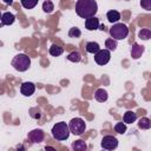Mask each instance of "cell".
Instances as JSON below:
<instances>
[{
    "label": "cell",
    "mask_w": 151,
    "mask_h": 151,
    "mask_svg": "<svg viewBox=\"0 0 151 151\" xmlns=\"http://www.w3.org/2000/svg\"><path fill=\"white\" fill-rule=\"evenodd\" d=\"M97 11L98 5L96 0H78L76 2V13L83 19L94 17Z\"/></svg>",
    "instance_id": "obj_1"
},
{
    "label": "cell",
    "mask_w": 151,
    "mask_h": 151,
    "mask_svg": "<svg viewBox=\"0 0 151 151\" xmlns=\"http://www.w3.org/2000/svg\"><path fill=\"white\" fill-rule=\"evenodd\" d=\"M52 136L57 140H66L70 137V129L65 122H59L52 127Z\"/></svg>",
    "instance_id": "obj_2"
},
{
    "label": "cell",
    "mask_w": 151,
    "mask_h": 151,
    "mask_svg": "<svg viewBox=\"0 0 151 151\" xmlns=\"http://www.w3.org/2000/svg\"><path fill=\"white\" fill-rule=\"evenodd\" d=\"M12 66L19 71V72H25L31 66V59L28 55L24 54V53H20V54H17L13 60H12Z\"/></svg>",
    "instance_id": "obj_3"
},
{
    "label": "cell",
    "mask_w": 151,
    "mask_h": 151,
    "mask_svg": "<svg viewBox=\"0 0 151 151\" xmlns=\"http://www.w3.org/2000/svg\"><path fill=\"white\" fill-rule=\"evenodd\" d=\"M129 34V28L124 24H114L110 28V35L114 40H123L127 37Z\"/></svg>",
    "instance_id": "obj_4"
},
{
    "label": "cell",
    "mask_w": 151,
    "mask_h": 151,
    "mask_svg": "<svg viewBox=\"0 0 151 151\" xmlns=\"http://www.w3.org/2000/svg\"><path fill=\"white\" fill-rule=\"evenodd\" d=\"M68 129H70L71 133L80 136L85 131L86 124H85L84 119H81V118H72L71 122L68 123Z\"/></svg>",
    "instance_id": "obj_5"
},
{
    "label": "cell",
    "mask_w": 151,
    "mask_h": 151,
    "mask_svg": "<svg viewBox=\"0 0 151 151\" xmlns=\"http://www.w3.org/2000/svg\"><path fill=\"white\" fill-rule=\"evenodd\" d=\"M111 53L109 50H99L97 53H94V61L98 65H105L110 61Z\"/></svg>",
    "instance_id": "obj_6"
},
{
    "label": "cell",
    "mask_w": 151,
    "mask_h": 151,
    "mask_svg": "<svg viewBox=\"0 0 151 151\" xmlns=\"http://www.w3.org/2000/svg\"><path fill=\"white\" fill-rule=\"evenodd\" d=\"M100 144L101 147L105 150H113L118 146V139L113 136H104Z\"/></svg>",
    "instance_id": "obj_7"
},
{
    "label": "cell",
    "mask_w": 151,
    "mask_h": 151,
    "mask_svg": "<svg viewBox=\"0 0 151 151\" xmlns=\"http://www.w3.org/2000/svg\"><path fill=\"white\" fill-rule=\"evenodd\" d=\"M28 139L32 142V143H37V144H39V143H41L42 140H44V138H45V133H44V131L41 130V129H34V130H32L31 132H28Z\"/></svg>",
    "instance_id": "obj_8"
},
{
    "label": "cell",
    "mask_w": 151,
    "mask_h": 151,
    "mask_svg": "<svg viewBox=\"0 0 151 151\" xmlns=\"http://www.w3.org/2000/svg\"><path fill=\"white\" fill-rule=\"evenodd\" d=\"M34 91H35V85H34L33 83H31V81H25V83H22L21 86H20V92H21V94H24L25 97L32 96V94L34 93Z\"/></svg>",
    "instance_id": "obj_9"
},
{
    "label": "cell",
    "mask_w": 151,
    "mask_h": 151,
    "mask_svg": "<svg viewBox=\"0 0 151 151\" xmlns=\"http://www.w3.org/2000/svg\"><path fill=\"white\" fill-rule=\"evenodd\" d=\"M98 26H99V19L96 18V17H90V18H87L85 20V27L88 31L98 29Z\"/></svg>",
    "instance_id": "obj_10"
},
{
    "label": "cell",
    "mask_w": 151,
    "mask_h": 151,
    "mask_svg": "<svg viewBox=\"0 0 151 151\" xmlns=\"http://www.w3.org/2000/svg\"><path fill=\"white\" fill-rule=\"evenodd\" d=\"M143 53H144V46L134 42L132 45V48H131V57L133 59H138L139 57H142Z\"/></svg>",
    "instance_id": "obj_11"
},
{
    "label": "cell",
    "mask_w": 151,
    "mask_h": 151,
    "mask_svg": "<svg viewBox=\"0 0 151 151\" xmlns=\"http://www.w3.org/2000/svg\"><path fill=\"white\" fill-rule=\"evenodd\" d=\"M15 20V15L13 13H9V12H5L2 15H1V24L0 26H5V25H12Z\"/></svg>",
    "instance_id": "obj_12"
},
{
    "label": "cell",
    "mask_w": 151,
    "mask_h": 151,
    "mask_svg": "<svg viewBox=\"0 0 151 151\" xmlns=\"http://www.w3.org/2000/svg\"><path fill=\"white\" fill-rule=\"evenodd\" d=\"M107 92L104 90V88H98L96 92H94V98L98 100V101H100V103H104V101H106L107 100Z\"/></svg>",
    "instance_id": "obj_13"
},
{
    "label": "cell",
    "mask_w": 151,
    "mask_h": 151,
    "mask_svg": "<svg viewBox=\"0 0 151 151\" xmlns=\"http://www.w3.org/2000/svg\"><path fill=\"white\" fill-rule=\"evenodd\" d=\"M136 119H137V113H134L133 111H126L124 113L123 120H124L125 124H132Z\"/></svg>",
    "instance_id": "obj_14"
},
{
    "label": "cell",
    "mask_w": 151,
    "mask_h": 151,
    "mask_svg": "<svg viewBox=\"0 0 151 151\" xmlns=\"http://www.w3.org/2000/svg\"><path fill=\"white\" fill-rule=\"evenodd\" d=\"M106 18H107V20H109L111 24H114V22H117V21L120 19V14H119V12L112 9V11H109V12H107Z\"/></svg>",
    "instance_id": "obj_15"
},
{
    "label": "cell",
    "mask_w": 151,
    "mask_h": 151,
    "mask_svg": "<svg viewBox=\"0 0 151 151\" xmlns=\"http://www.w3.org/2000/svg\"><path fill=\"white\" fill-rule=\"evenodd\" d=\"M85 48H86V51H87L88 53H92V54L97 53V52L100 50L99 44H98V42H96V41H88V42L86 44Z\"/></svg>",
    "instance_id": "obj_16"
},
{
    "label": "cell",
    "mask_w": 151,
    "mask_h": 151,
    "mask_svg": "<svg viewBox=\"0 0 151 151\" xmlns=\"http://www.w3.org/2000/svg\"><path fill=\"white\" fill-rule=\"evenodd\" d=\"M72 149L76 150V151H85L87 149V145L84 140L79 139V140H76L72 143Z\"/></svg>",
    "instance_id": "obj_17"
},
{
    "label": "cell",
    "mask_w": 151,
    "mask_h": 151,
    "mask_svg": "<svg viewBox=\"0 0 151 151\" xmlns=\"http://www.w3.org/2000/svg\"><path fill=\"white\" fill-rule=\"evenodd\" d=\"M63 52H64V48L61 46H59V45L53 44L50 47V54L53 55V57H59L60 54H63Z\"/></svg>",
    "instance_id": "obj_18"
},
{
    "label": "cell",
    "mask_w": 151,
    "mask_h": 151,
    "mask_svg": "<svg viewBox=\"0 0 151 151\" xmlns=\"http://www.w3.org/2000/svg\"><path fill=\"white\" fill-rule=\"evenodd\" d=\"M138 127L139 129H143V130H149L151 127V120L146 117H143L139 119L138 122Z\"/></svg>",
    "instance_id": "obj_19"
},
{
    "label": "cell",
    "mask_w": 151,
    "mask_h": 151,
    "mask_svg": "<svg viewBox=\"0 0 151 151\" xmlns=\"http://www.w3.org/2000/svg\"><path fill=\"white\" fill-rule=\"evenodd\" d=\"M67 59L72 63H79L81 60V54L78 52V51H73L71 52L68 55H67Z\"/></svg>",
    "instance_id": "obj_20"
},
{
    "label": "cell",
    "mask_w": 151,
    "mask_h": 151,
    "mask_svg": "<svg viewBox=\"0 0 151 151\" xmlns=\"http://www.w3.org/2000/svg\"><path fill=\"white\" fill-rule=\"evenodd\" d=\"M21 5L24 8L26 9H31V8H34L38 4V0H20Z\"/></svg>",
    "instance_id": "obj_21"
},
{
    "label": "cell",
    "mask_w": 151,
    "mask_h": 151,
    "mask_svg": "<svg viewBox=\"0 0 151 151\" xmlns=\"http://www.w3.org/2000/svg\"><path fill=\"white\" fill-rule=\"evenodd\" d=\"M42 9H44L45 13H52L53 9H54V5H53V2L50 1V0H45L44 4H42Z\"/></svg>",
    "instance_id": "obj_22"
},
{
    "label": "cell",
    "mask_w": 151,
    "mask_h": 151,
    "mask_svg": "<svg viewBox=\"0 0 151 151\" xmlns=\"http://www.w3.org/2000/svg\"><path fill=\"white\" fill-rule=\"evenodd\" d=\"M138 38H139V39H143V40H149V39L151 38V31H150L149 28H144V29L139 31Z\"/></svg>",
    "instance_id": "obj_23"
},
{
    "label": "cell",
    "mask_w": 151,
    "mask_h": 151,
    "mask_svg": "<svg viewBox=\"0 0 151 151\" xmlns=\"http://www.w3.org/2000/svg\"><path fill=\"white\" fill-rule=\"evenodd\" d=\"M105 46L107 47L106 50H109V51H114L116 48H117V40H114V39H106L105 40Z\"/></svg>",
    "instance_id": "obj_24"
},
{
    "label": "cell",
    "mask_w": 151,
    "mask_h": 151,
    "mask_svg": "<svg viewBox=\"0 0 151 151\" xmlns=\"http://www.w3.org/2000/svg\"><path fill=\"white\" fill-rule=\"evenodd\" d=\"M114 131H116L117 133H119V134L125 133V132H126V125H125V123H123V122L117 123V124L114 125Z\"/></svg>",
    "instance_id": "obj_25"
},
{
    "label": "cell",
    "mask_w": 151,
    "mask_h": 151,
    "mask_svg": "<svg viewBox=\"0 0 151 151\" xmlns=\"http://www.w3.org/2000/svg\"><path fill=\"white\" fill-rule=\"evenodd\" d=\"M68 35H70L71 38H79V37L81 35V32H80V29H79L78 27H72V28H70V31H68Z\"/></svg>",
    "instance_id": "obj_26"
},
{
    "label": "cell",
    "mask_w": 151,
    "mask_h": 151,
    "mask_svg": "<svg viewBox=\"0 0 151 151\" xmlns=\"http://www.w3.org/2000/svg\"><path fill=\"white\" fill-rule=\"evenodd\" d=\"M140 6L146 11H151V0H140Z\"/></svg>",
    "instance_id": "obj_27"
},
{
    "label": "cell",
    "mask_w": 151,
    "mask_h": 151,
    "mask_svg": "<svg viewBox=\"0 0 151 151\" xmlns=\"http://www.w3.org/2000/svg\"><path fill=\"white\" fill-rule=\"evenodd\" d=\"M4 2H5L6 5H12V4H13V0H4Z\"/></svg>",
    "instance_id": "obj_28"
},
{
    "label": "cell",
    "mask_w": 151,
    "mask_h": 151,
    "mask_svg": "<svg viewBox=\"0 0 151 151\" xmlns=\"http://www.w3.org/2000/svg\"><path fill=\"white\" fill-rule=\"evenodd\" d=\"M98 28H99V29H101V31H104V29H105V25H99V26H98Z\"/></svg>",
    "instance_id": "obj_29"
},
{
    "label": "cell",
    "mask_w": 151,
    "mask_h": 151,
    "mask_svg": "<svg viewBox=\"0 0 151 151\" xmlns=\"http://www.w3.org/2000/svg\"><path fill=\"white\" fill-rule=\"evenodd\" d=\"M45 149H46V150H54V147H51V146H46Z\"/></svg>",
    "instance_id": "obj_30"
},
{
    "label": "cell",
    "mask_w": 151,
    "mask_h": 151,
    "mask_svg": "<svg viewBox=\"0 0 151 151\" xmlns=\"http://www.w3.org/2000/svg\"><path fill=\"white\" fill-rule=\"evenodd\" d=\"M1 15H2V14H1V12H0V20H1Z\"/></svg>",
    "instance_id": "obj_31"
},
{
    "label": "cell",
    "mask_w": 151,
    "mask_h": 151,
    "mask_svg": "<svg viewBox=\"0 0 151 151\" xmlns=\"http://www.w3.org/2000/svg\"><path fill=\"white\" fill-rule=\"evenodd\" d=\"M50 1H51V0H50Z\"/></svg>",
    "instance_id": "obj_32"
}]
</instances>
